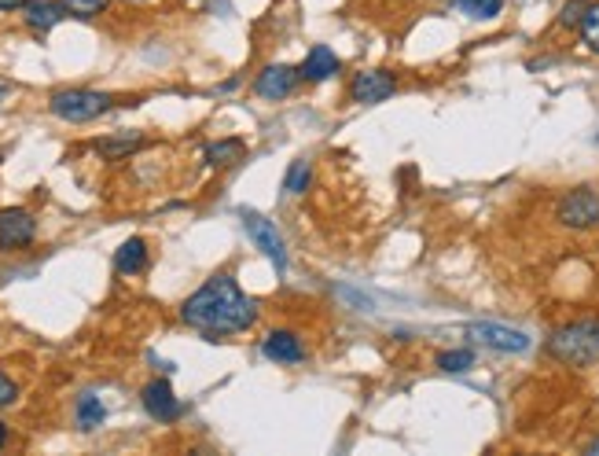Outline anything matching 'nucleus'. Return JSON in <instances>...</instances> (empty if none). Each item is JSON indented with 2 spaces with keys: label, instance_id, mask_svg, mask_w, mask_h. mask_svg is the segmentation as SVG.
Listing matches in <instances>:
<instances>
[{
  "label": "nucleus",
  "instance_id": "b1692460",
  "mask_svg": "<svg viewBox=\"0 0 599 456\" xmlns=\"http://www.w3.org/2000/svg\"><path fill=\"white\" fill-rule=\"evenodd\" d=\"M19 401V387L5 376V372H0V409H8V405H15Z\"/></svg>",
  "mask_w": 599,
  "mask_h": 456
},
{
  "label": "nucleus",
  "instance_id": "a211bd4d",
  "mask_svg": "<svg viewBox=\"0 0 599 456\" xmlns=\"http://www.w3.org/2000/svg\"><path fill=\"white\" fill-rule=\"evenodd\" d=\"M310 180H313V166L306 158H294L290 169L283 173V192L287 196H302V192H310Z\"/></svg>",
  "mask_w": 599,
  "mask_h": 456
},
{
  "label": "nucleus",
  "instance_id": "ddd939ff",
  "mask_svg": "<svg viewBox=\"0 0 599 456\" xmlns=\"http://www.w3.org/2000/svg\"><path fill=\"white\" fill-rule=\"evenodd\" d=\"M339 74V56L328 48V45H313V52L306 56V63L298 66V77L310 81V85H320V81H331Z\"/></svg>",
  "mask_w": 599,
  "mask_h": 456
},
{
  "label": "nucleus",
  "instance_id": "9b49d317",
  "mask_svg": "<svg viewBox=\"0 0 599 456\" xmlns=\"http://www.w3.org/2000/svg\"><path fill=\"white\" fill-rule=\"evenodd\" d=\"M261 353L276 364H302L306 360V346L294 331H269L261 342Z\"/></svg>",
  "mask_w": 599,
  "mask_h": 456
},
{
  "label": "nucleus",
  "instance_id": "cd10ccee",
  "mask_svg": "<svg viewBox=\"0 0 599 456\" xmlns=\"http://www.w3.org/2000/svg\"><path fill=\"white\" fill-rule=\"evenodd\" d=\"M595 140H599V133H595Z\"/></svg>",
  "mask_w": 599,
  "mask_h": 456
},
{
  "label": "nucleus",
  "instance_id": "4be33fe9",
  "mask_svg": "<svg viewBox=\"0 0 599 456\" xmlns=\"http://www.w3.org/2000/svg\"><path fill=\"white\" fill-rule=\"evenodd\" d=\"M474 364V353L471 350H442L438 353V369L442 372H467Z\"/></svg>",
  "mask_w": 599,
  "mask_h": 456
},
{
  "label": "nucleus",
  "instance_id": "f257e3e1",
  "mask_svg": "<svg viewBox=\"0 0 599 456\" xmlns=\"http://www.w3.org/2000/svg\"><path fill=\"white\" fill-rule=\"evenodd\" d=\"M180 320L195 331H203L207 339H225V335H239V331L254 328L258 302L250 295H243L232 272H218V277H210L195 295L184 299Z\"/></svg>",
  "mask_w": 599,
  "mask_h": 456
},
{
  "label": "nucleus",
  "instance_id": "9d476101",
  "mask_svg": "<svg viewBox=\"0 0 599 456\" xmlns=\"http://www.w3.org/2000/svg\"><path fill=\"white\" fill-rule=\"evenodd\" d=\"M302 81L298 77V66H287V63H269L258 77H254V93L261 100H283L294 93V85Z\"/></svg>",
  "mask_w": 599,
  "mask_h": 456
},
{
  "label": "nucleus",
  "instance_id": "f8f14e48",
  "mask_svg": "<svg viewBox=\"0 0 599 456\" xmlns=\"http://www.w3.org/2000/svg\"><path fill=\"white\" fill-rule=\"evenodd\" d=\"M63 19H66L63 0H30V5L23 8V23H26L34 34H48V30H56Z\"/></svg>",
  "mask_w": 599,
  "mask_h": 456
},
{
  "label": "nucleus",
  "instance_id": "2eb2a0df",
  "mask_svg": "<svg viewBox=\"0 0 599 456\" xmlns=\"http://www.w3.org/2000/svg\"><path fill=\"white\" fill-rule=\"evenodd\" d=\"M140 144H144V137H140V133H118V137H104V140H96V151L104 155L107 162H118V158L133 155Z\"/></svg>",
  "mask_w": 599,
  "mask_h": 456
},
{
  "label": "nucleus",
  "instance_id": "bb28decb",
  "mask_svg": "<svg viewBox=\"0 0 599 456\" xmlns=\"http://www.w3.org/2000/svg\"><path fill=\"white\" fill-rule=\"evenodd\" d=\"M5 441H8V423H0V449H5Z\"/></svg>",
  "mask_w": 599,
  "mask_h": 456
},
{
  "label": "nucleus",
  "instance_id": "412c9836",
  "mask_svg": "<svg viewBox=\"0 0 599 456\" xmlns=\"http://www.w3.org/2000/svg\"><path fill=\"white\" fill-rule=\"evenodd\" d=\"M107 5L111 0H63L66 15H74V19H96V15L107 12Z\"/></svg>",
  "mask_w": 599,
  "mask_h": 456
},
{
  "label": "nucleus",
  "instance_id": "dca6fc26",
  "mask_svg": "<svg viewBox=\"0 0 599 456\" xmlns=\"http://www.w3.org/2000/svg\"><path fill=\"white\" fill-rule=\"evenodd\" d=\"M243 155H247V144H243L239 137L214 140V144L207 147V162H210V166H236Z\"/></svg>",
  "mask_w": 599,
  "mask_h": 456
},
{
  "label": "nucleus",
  "instance_id": "a878e982",
  "mask_svg": "<svg viewBox=\"0 0 599 456\" xmlns=\"http://www.w3.org/2000/svg\"><path fill=\"white\" fill-rule=\"evenodd\" d=\"M8 93H12V85H8V81H0V104H5V96H8Z\"/></svg>",
  "mask_w": 599,
  "mask_h": 456
},
{
  "label": "nucleus",
  "instance_id": "6e6552de",
  "mask_svg": "<svg viewBox=\"0 0 599 456\" xmlns=\"http://www.w3.org/2000/svg\"><path fill=\"white\" fill-rule=\"evenodd\" d=\"M140 401H144V412H147L151 420H158V423H173V420H180V412H184L180 398L173 394V387H169L166 380H151V383H144Z\"/></svg>",
  "mask_w": 599,
  "mask_h": 456
},
{
  "label": "nucleus",
  "instance_id": "f3484780",
  "mask_svg": "<svg viewBox=\"0 0 599 456\" xmlns=\"http://www.w3.org/2000/svg\"><path fill=\"white\" fill-rule=\"evenodd\" d=\"M74 416H77V431H96L99 423L107 420V409H104V401H99L96 394H81Z\"/></svg>",
  "mask_w": 599,
  "mask_h": 456
},
{
  "label": "nucleus",
  "instance_id": "7ed1b4c3",
  "mask_svg": "<svg viewBox=\"0 0 599 456\" xmlns=\"http://www.w3.org/2000/svg\"><path fill=\"white\" fill-rule=\"evenodd\" d=\"M115 107V96L107 93H96V88H59V93L48 96V111L70 126L92 122L99 115H107Z\"/></svg>",
  "mask_w": 599,
  "mask_h": 456
},
{
  "label": "nucleus",
  "instance_id": "423d86ee",
  "mask_svg": "<svg viewBox=\"0 0 599 456\" xmlns=\"http://www.w3.org/2000/svg\"><path fill=\"white\" fill-rule=\"evenodd\" d=\"M37 239V221L23 207H5L0 210V250H23Z\"/></svg>",
  "mask_w": 599,
  "mask_h": 456
},
{
  "label": "nucleus",
  "instance_id": "39448f33",
  "mask_svg": "<svg viewBox=\"0 0 599 456\" xmlns=\"http://www.w3.org/2000/svg\"><path fill=\"white\" fill-rule=\"evenodd\" d=\"M243 228H247V236L254 239V247L272 261V269L283 277V272H287V247H283L279 228H276L269 218L254 214V210H243Z\"/></svg>",
  "mask_w": 599,
  "mask_h": 456
},
{
  "label": "nucleus",
  "instance_id": "20e7f679",
  "mask_svg": "<svg viewBox=\"0 0 599 456\" xmlns=\"http://www.w3.org/2000/svg\"><path fill=\"white\" fill-rule=\"evenodd\" d=\"M555 218L559 225L574 228V232H588V228H599V192L592 188H574L559 199L555 207Z\"/></svg>",
  "mask_w": 599,
  "mask_h": 456
},
{
  "label": "nucleus",
  "instance_id": "1a4fd4ad",
  "mask_svg": "<svg viewBox=\"0 0 599 456\" xmlns=\"http://www.w3.org/2000/svg\"><path fill=\"white\" fill-rule=\"evenodd\" d=\"M467 335L489 350H504V353H526L530 350V335L526 331H515L508 324H471Z\"/></svg>",
  "mask_w": 599,
  "mask_h": 456
},
{
  "label": "nucleus",
  "instance_id": "6ab92c4d",
  "mask_svg": "<svg viewBox=\"0 0 599 456\" xmlns=\"http://www.w3.org/2000/svg\"><path fill=\"white\" fill-rule=\"evenodd\" d=\"M452 8L460 12V15H467V19H496L504 12V0H452Z\"/></svg>",
  "mask_w": 599,
  "mask_h": 456
},
{
  "label": "nucleus",
  "instance_id": "0eeeda50",
  "mask_svg": "<svg viewBox=\"0 0 599 456\" xmlns=\"http://www.w3.org/2000/svg\"><path fill=\"white\" fill-rule=\"evenodd\" d=\"M397 93V77L390 74V70H360L357 77H353V85H350V100L353 104H382V100H390Z\"/></svg>",
  "mask_w": 599,
  "mask_h": 456
},
{
  "label": "nucleus",
  "instance_id": "4468645a",
  "mask_svg": "<svg viewBox=\"0 0 599 456\" xmlns=\"http://www.w3.org/2000/svg\"><path fill=\"white\" fill-rule=\"evenodd\" d=\"M115 269L122 272V277H140V272L147 269V243L140 236H129L115 250Z\"/></svg>",
  "mask_w": 599,
  "mask_h": 456
},
{
  "label": "nucleus",
  "instance_id": "aec40b11",
  "mask_svg": "<svg viewBox=\"0 0 599 456\" xmlns=\"http://www.w3.org/2000/svg\"><path fill=\"white\" fill-rule=\"evenodd\" d=\"M577 30H581L584 48L599 56V0H592V5H588V12H584V19H581V26H577Z\"/></svg>",
  "mask_w": 599,
  "mask_h": 456
},
{
  "label": "nucleus",
  "instance_id": "393cba45",
  "mask_svg": "<svg viewBox=\"0 0 599 456\" xmlns=\"http://www.w3.org/2000/svg\"><path fill=\"white\" fill-rule=\"evenodd\" d=\"M26 5H30V0H0V12H19Z\"/></svg>",
  "mask_w": 599,
  "mask_h": 456
},
{
  "label": "nucleus",
  "instance_id": "f03ea898",
  "mask_svg": "<svg viewBox=\"0 0 599 456\" xmlns=\"http://www.w3.org/2000/svg\"><path fill=\"white\" fill-rule=\"evenodd\" d=\"M548 357L570 364V369H588L599 360V317H581L555 328L544 342Z\"/></svg>",
  "mask_w": 599,
  "mask_h": 456
},
{
  "label": "nucleus",
  "instance_id": "5701e85b",
  "mask_svg": "<svg viewBox=\"0 0 599 456\" xmlns=\"http://www.w3.org/2000/svg\"><path fill=\"white\" fill-rule=\"evenodd\" d=\"M588 5H592V0H566V8L559 12V26H563V30H574V26H581V19H584Z\"/></svg>",
  "mask_w": 599,
  "mask_h": 456
}]
</instances>
